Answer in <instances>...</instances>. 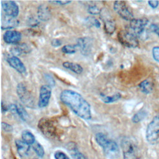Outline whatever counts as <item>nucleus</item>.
<instances>
[{
    "instance_id": "1",
    "label": "nucleus",
    "mask_w": 159,
    "mask_h": 159,
    "mask_svg": "<svg viewBox=\"0 0 159 159\" xmlns=\"http://www.w3.org/2000/svg\"><path fill=\"white\" fill-rule=\"evenodd\" d=\"M60 98L78 117L84 120L91 119L90 104L80 93L71 89H64L61 92Z\"/></svg>"
},
{
    "instance_id": "2",
    "label": "nucleus",
    "mask_w": 159,
    "mask_h": 159,
    "mask_svg": "<svg viewBox=\"0 0 159 159\" xmlns=\"http://www.w3.org/2000/svg\"><path fill=\"white\" fill-rule=\"evenodd\" d=\"M124 159H141L139 148L135 139L125 137L121 141Z\"/></svg>"
},
{
    "instance_id": "3",
    "label": "nucleus",
    "mask_w": 159,
    "mask_h": 159,
    "mask_svg": "<svg viewBox=\"0 0 159 159\" xmlns=\"http://www.w3.org/2000/svg\"><path fill=\"white\" fill-rule=\"evenodd\" d=\"M149 21L146 18L134 19L130 21L129 30L134 34L138 38L144 39L147 37L150 29Z\"/></svg>"
},
{
    "instance_id": "4",
    "label": "nucleus",
    "mask_w": 159,
    "mask_h": 159,
    "mask_svg": "<svg viewBox=\"0 0 159 159\" xmlns=\"http://www.w3.org/2000/svg\"><path fill=\"white\" fill-rule=\"evenodd\" d=\"M146 139L151 144L159 143V114L148 124L146 130Z\"/></svg>"
},
{
    "instance_id": "5",
    "label": "nucleus",
    "mask_w": 159,
    "mask_h": 159,
    "mask_svg": "<svg viewBox=\"0 0 159 159\" xmlns=\"http://www.w3.org/2000/svg\"><path fill=\"white\" fill-rule=\"evenodd\" d=\"M16 92L19 99L25 106L29 108L35 107L34 98L24 83H19L17 84Z\"/></svg>"
},
{
    "instance_id": "6",
    "label": "nucleus",
    "mask_w": 159,
    "mask_h": 159,
    "mask_svg": "<svg viewBox=\"0 0 159 159\" xmlns=\"http://www.w3.org/2000/svg\"><path fill=\"white\" fill-rule=\"evenodd\" d=\"M119 42L128 48H136L139 46L138 37L129 30H122L117 34Z\"/></svg>"
},
{
    "instance_id": "7",
    "label": "nucleus",
    "mask_w": 159,
    "mask_h": 159,
    "mask_svg": "<svg viewBox=\"0 0 159 159\" xmlns=\"http://www.w3.org/2000/svg\"><path fill=\"white\" fill-rule=\"evenodd\" d=\"M38 127L42 133L48 137L55 138L58 135L57 129L50 119H42L39 122Z\"/></svg>"
},
{
    "instance_id": "8",
    "label": "nucleus",
    "mask_w": 159,
    "mask_h": 159,
    "mask_svg": "<svg viewBox=\"0 0 159 159\" xmlns=\"http://www.w3.org/2000/svg\"><path fill=\"white\" fill-rule=\"evenodd\" d=\"M104 155L109 159H116L119 156V148L117 143L113 140H108L101 146Z\"/></svg>"
},
{
    "instance_id": "9",
    "label": "nucleus",
    "mask_w": 159,
    "mask_h": 159,
    "mask_svg": "<svg viewBox=\"0 0 159 159\" xmlns=\"http://www.w3.org/2000/svg\"><path fill=\"white\" fill-rule=\"evenodd\" d=\"M114 9L123 19L129 21H131L134 19L133 13L127 6L125 1H115L114 3Z\"/></svg>"
},
{
    "instance_id": "10",
    "label": "nucleus",
    "mask_w": 159,
    "mask_h": 159,
    "mask_svg": "<svg viewBox=\"0 0 159 159\" xmlns=\"http://www.w3.org/2000/svg\"><path fill=\"white\" fill-rule=\"evenodd\" d=\"M52 95V87L48 84H43L40 88L38 106L40 108L48 106Z\"/></svg>"
},
{
    "instance_id": "11",
    "label": "nucleus",
    "mask_w": 159,
    "mask_h": 159,
    "mask_svg": "<svg viewBox=\"0 0 159 159\" xmlns=\"http://www.w3.org/2000/svg\"><path fill=\"white\" fill-rule=\"evenodd\" d=\"M1 4L4 15L13 18H16L17 17L19 13V8L15 1H2Z\"/></svg>"
},
{
    "instance_id": "12",
    "label": "nucleus",
    "mask_w": 159,
    "mask_h": 159,
    "mask_svg": "<svg viewBox=\"0 0 159 159\" xmlns=\"http://www.w3.org/2000/svg\"><path fill=\"white\" fill-rule=\"evenodd\" d=\"M22 39V34L20 32L15 30H7L3 35L4 41L8 44L18 43Z\"/></svg>"
},
{
    "instance_id": "13",
    "label": "nucleus",
    "mask_w": 159,
    "mask_h": 159,
    "mask_svg": "<svg viewBox=\"0 0 159 159\" xmlns=\"http://www.w3.org/2000/svg\"><path fill=\"white\" fill-rule=\"evenodd\" d=\"M8 64L20 74L26 73V68L22 61L16 56L12 55L6 60Z\"/></svg>"
},
{
    "instance_id": "14",
    "label": "nucleus",
    "mask_w": 159,
    "mask_h": 159,
    "mask_svg": "<svg viewBox=\"0 0 159 159\" xmlns=\"http://www.w3.org/2000/svg\"><path fill=\"white\" fill-rule=\"evenodd\" d=\"M77 47L84 55H89L91 51L92 42L88 37H82L77 40Z\"/></svg>"
},
{
    "instance_id": "15",
    "label": "nucleus",
    "mask_w": 159,
    "mask_h": 159,
    "mask_svg": "<svg viewBox=\"0 0 159 159\" xmlns=\"http://www.w3.org/2000/svg\"><path fill=\"white\" fill-rule=\"evenodd\" d=\"M30 51V47L25 43H18L14 44L10 49V52L12 55L16 57L29 53Z\"/></svg>"
},
{
    "instance_id": "16",
    "label": "nucleus",
    "mask_w": 159,
    "mask_h": 159,
    "mask_svg": "<svg viewBox=\"0 0 159 159\" xmlns=\"http://www.w3.org/2000/svg\"><path fill=\"white\" fill-rule=\"evenodd\" d=\"M101 14L104 22V29L105 32L109 35L112 34L116 28L115 20L110 16H106V12H104V14L101 12Z\"/></svg>"
},
{
    "instance_id": "17",
    "label": "nucleus",
    "mask_w": 159,
    "mask_h": 159,
    "mask_svg": "<svg viewBox=\"0 0 159 159\" xmlns=\"http://www.w3.org/2000/svg\"><path fill=\"white\" fill-rule=\"evenodd\" d=\"M8 109L13 114L18 115V116L24 121H26L28 119V114L24 107L20 104H11L8 106Z\"/></svg>"
},
{
    "instance_id": "18",
    "label": "nucleus",
    "mask_w": 159,
    "mask_h": 159,
    "mask_svg": "<svg viewBox=\"0 0 159 159\" xmlns=\"http://www.w3.org/2000/svg\"><path fill=\"white\" fill-rule=\"evenodd\" d=\"M17 151L19 155L21 157L27 156L30 152V145L27 144L22 140L17 139L15 141Z\"/></svg>"
},
{
    "instance_id": "19",
    "label": "nucleus",
    "mask_w": 159,
    "mask_h": 159,
    "mask_svg": "<svg viewBox=\"0 0 159 159\" xmlns=\"http://www.w3.org/2000/svg\"><path fill=\"white\" fill-rule=\"evenodd\" d=\"M18 24H19V21L16 18L11 17L6 15L4 18L2 17V20H1L2 29L10 30L11 29L17 26Z\"/></svg>"
},
{
    "instance_id": "20",
    "label": "nucleus",
    "mask_w": 159,
    "mask_h": 159,
    "mask_svg": "<svg viewBox=\"0 0 159 159\" xmlns=\"http://www.w3.org/2000/svg\"><path fill=\"white\" fill-rule=\"evenodd\" d=\"M139 87L143 93L148 94L153 91L154 87L153 80L152 78L145 79L139 83Z\"/></svg>"
},
{
    "instance_id": "21",
    "label": "nucleus",
    "mask_w": 159,
    "mask_h": 159,
    "mask_svg": "<svg viewBox=\"0 0 159 159\" xmlns=\"http://www.w3.org/2000/svg\"><path fill=\"white\" fill-rule=\"evenodd\" d=\"M37 16L40 20L47 21L50 20L51 17V12L47 6L42 4L38 7Z\"/></svg>"
},
{
    "instance_id": "22",
    "label": "nucleus",
    "mask_w": 159,
    "mask_h": 159,
    "mask_svg": "<svg viewBox=\"0 0 159 159\" xmlns=\"http://www.w3.org/2000/svg\"><path fill=\"white\" fill-rule=\"evenodd\" d=\"M68 147H67V150L70 152L71 156L73 159H87L84 155H83L78 149L76 145L73 144H68Z\"/></svg>"
},
{
    "instance_id": "23",
    "label": "nucleus",
    "mask_w": 159,
    "mask_h": 159,
    "mask_svg": "<svg viewBox=\"0 0 159 159\" xmlns=\"http://www.w3.org/2000/svg\"><path fill=\"white\" fill-rule=\"evenodd\" d=\"M63 66L78 75L81 74L83 71V67L80 64L76 63L65 61L63 63Z\"/></svg>"
},
{
    "instance_id": "24",
    "label": "nucleus",
    "mask_w": 159,
    "mask_h": 159,
    "mask_svg": "<svg viewBox=\"0 0 159 159\" xmlns=\"http://www.w3.org/2000/svg\"><path fill=\"white\" fill-rule=\"evenodd\" d=\"M22 140L29 145H33L35 142V138L34 134L28 130H24L21 135Z\"/></svg>"
},
{
    "instance_id": "25",
    "label": "nucleus",
    "mask_w": 159,
    "mask_h": 159,
    "mask_svg": "<svg viewBox=\"0 0 159 159\" xmlns=\"http://www.w3.org/2000/svg\"><path fill=\"white\" fill-rule=\"evenodd\" d=\"M121 98V94L117 93L112 96H104L102 95L101 100L105 103H112L120 99Z\"/></svg>"
},
{
    "instance_id": "26",
    "label": "nucleus",
    "mask_w": 159,
    "mask_h": 159,
    "mask_svg": "<svg viewBox=\"0 0 159 159\" xmlns=\"http://www.w3.org/2000/svg\"><path fill=\"white\" fill-rule=\"evenodd\" d=\"M32 148L38 157H40V158H42L43 157V155L45 154V151L43 150V147L41 145L40 143L35 142L32 145Z\"/></svg>"
},
{
    "instance_id": "27",
    "label": "nucleus",
    "mask_w": 159,
    "mask_h": 159,
    "mask_svg": "<svg viewBox=\"0 0 159 159\" xmlns=\"http://www.w3.org/2000/svg\"><path fill=\"white\" fill-rule=\"evenodd\" d=\"M76 45H65L61 48V52L65 54H73L76 52Z\"/></svg>"
},
{
    "instance_id": "28",
    "label": "nucleus",
    "mask_w": 159,
    "mask_h": 159,
    "mask_svg": "<svg viewBox=\"0 0 159 159\" xmlns=\"http://www.w3.org/2000/svg\"><path fill=\"white\" fill-rule=\"evenodd\" d=\"M146 116L147 113L145 111H140L134 115V116L132 118V120L134 123L139 122L140 121L142 120Z\"/></svg>"
},
{
    "instance_id": "29",
    "label": "nucleus",
    "mask_w": 159,
    "mask_h": 159,
    "mask_svg": "<svg viewBox=\"0 0 159 159\" xmlns=\"http://www.w3.org/2000/svg\"><path fill=\"white\" fill-rule=\"evenodd\" d=\"M102 10L95 4H90L88 7V12L91 15H99L101 14Z\"/></svg>"
},
{
    "instance_id": "30",
    "label": "nucleus",
    "mask_w": 159,
    "mask_h": 159,
    "mask_svg": "<svg viewBox=\"0 0 159 159\" xmlns=\"http://www.w3.org/2000/svg\"><path fill=\"white\" fill-rule=\"evenodd\" d=\"M87 20L88 21L89 23H90L91 25H93V26H95L97 28H99L101 26L99 21L97 19H96L93 17H89L88 18Z\"/></svg>"
},
{
    "instance_id": "31",
    "label": "nucleus",
    "mask_w": 159,
    "mask_h": 159,
    "mask_svg": "<svg viewBox=\"0 0 159 159\" xmlns=\"http://www.w3.org/2000/svg\"><path fill=\"white\" fill-rule=\"evenodd\" d=\"M54 157L55 159H70V158L63 152L61 151H57L54 153Z\"/></svg>"
},
{
    "instance_id": "32",
    "label": "nucleus",
    "mask_w": 159,
    "mask_h": 159,
    "mask_svg": "<svg viewBox=\"0 0 159 159\" xmlns=\"http://www.w3.org/2000/svg\"><path fill=\"white\" fill-rule=\"evenodd\" d=\"M150 31L153 32L159 37V23H155L150 25Z\"/></svg>"
},
{
    "instance_id": "33",
    "label": "nucleus",
    "mask_w": 159,
    "mask_h": 159,
    "mask_svg": "<svg viewBox=\"0 0 159 159\" xmlns=\"http://www.w3.org/2000/svg\"><path fill=\"white\" fill-rule=\"evenodd\" d=\"M1 127H2V129L5 131V132H11L13 130V127L11 125H10L8 123H6V122H2V124H1Z\"/></svg>"
},
{
    "instance_id": "34",
    "label": "nucleus",
    "mask_w": 159,
    "mask_h": 159,
    "mask_svg": "<svg viewBox=\"0 0 159 159\" xmlns=\"http://www.w3.org/2000/svg\"><path fill=\"white\" fill-rule=\"evenodd\" d=\"M152 55L155 60L159 62V47H155L153 48Z\"/></svg>"
},
{
    "instance_id": "35",
    "label": "nucleus",
    "mask_w": 159,
    "mask_h": 159,
    "mask_svg": "<svg viewBox=\"0 0 159 159\" xmlns=\"http://www.w3.org/2000/svg\"><path fill=\"white\" fill-rule=\"evenodd\" d=\"M50 3H53V4H56L57 5H60V6H63V5H66L68 4H70L71 2V1H48Z\"/></svg>"
},
{
    "instance_id": "36",
    "label": "nucleus",
    "mask_w": 159,
    "mask_h": 159,
    "mask_svg": "<svg viewBox=\"0 0 159 159\" xmlns=\"http://www.w3.org/2000/svg\"><path fill=\"white\" fill-rule=\"evenodd\" d=\"M61 44H62L61 40H59V39H53V40L51 41V45H52V46L53 47H60Z\"/></svg>"
},
{
    "instance_id": "37",
    "label": "nucleus",
    "mask_w": 159,
    "mask_h": 159,
    "mask_svg": "<svg viewBox=\"0 0 159 159\" xmlns=\"http://www.w3.org/2000/svg\"><path fill=\"white\" fill-rule=\"evenodd\" d=\"M148 4L150 5V6L153 9L156 8L158 7V4H159V2L158 1H149L148 2Z\"/></svg>"
},
{
    "instance_id": "38",
    "label": "nucleus",
    "mask_w": 159,
    "mask_h": 159,
    "mask_svg": "<svg viewBox=\"0 0 159 159\" xmlns=\"http://www.w3.org/2000/svg\"><path fill=\"white\" fill-rule=\"evenodd\" d=\"M33 159H42V158H40V157H35V158H34Z\"/></svg>"
}]
</instances>
